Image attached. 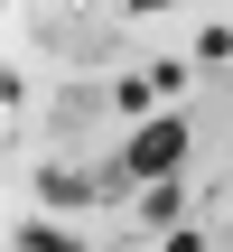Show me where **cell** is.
I'll return each mask as SVG.
<instances>
[{
    "instance_id": "cell-1",
    "label": "cell",
    "mask_w": 233,
    "mask_h": 252,
    "mask_svg": "<svg viewBox=\"0 0 233 252\" xmlns=\"http://www.w3.org/2000/svg\"><path fill=\"white\" fill-rule=\"evenodd\" d=\"M177 159H187V122H177V112H168V122H140V131H131V150H121V168H131V178H149V187H168V168H177Z\"/></svg>"
},
{
    "instance_id": "cell-2",
    "label": "cell",
    "mask_w": 233,
    "mask_h": 252,
    "mask_svg": "<svg viewBox=\"0 0 233 252\" xmlns=\"http://www.w3.org/2000/svg\"><path fill=\"white\" fill-rule=\"evenodd\" d=\"M37 187H47L56 206H103V196L131 187V168H93V178H84V168H37Z\"/></svg>"
},
{
    "instance_id": "cell-3",
    "label": "cell",
    "mask_w": 233,
    "mask_h": 252,
    "mask_svg": "<svg viewBox=\"0 0 233 252\" xmlns=\"http://www.w3.org/2000/svg\"><path fill=\"white\" fill-rule=\"evenodd\" d=\"M159 103H168V84H159L149 65H140L131 84H112V112H159Z\"/></svg>"
},
{
    "instance_id": "cell-4",
    "label": "cell",
    "mask_w": 233,
    "mask_h": 252,
    "mask_svg": "<svg viewBox=\"0 0 233 252\" xmlns=\"http://www.w3.org/2000/svg\"><path fill=\"white\" fill-rule=\"evenodd\" d=\"M19 252H84L75 234H56V224H19Z\"/></svg>"
},
{
    "instance_id": "cell-5",
    "label": "cell",
    "mask_w": 233,
    "mask_h": 252,
    "mask_svg": "<svg viewBox=\"0 0 233 252\" xmlns=\"http://www.w3.org/2000/svg\"><path fill=\"white\" fill-rule=\"evenodd\" d=\"M196 56H205V65H224V56H233V28H224V19H215V28H196Z\"/></svg>"
},
{
    "instance_id": "cell-6",
    "label": "cell",
    "mask_w": 233,
    "mask_h": 252,
    "mask_svg": "<svg viewBox=\"0 0 233 252\" xmlns=\"http://www.w3.org/2000/svg\"><path fill=\"white\" fill-rule=\"evenodd\" d=\"M168 252H205V234H177V224H168Z\"/></svg>"
}]
</instances>
